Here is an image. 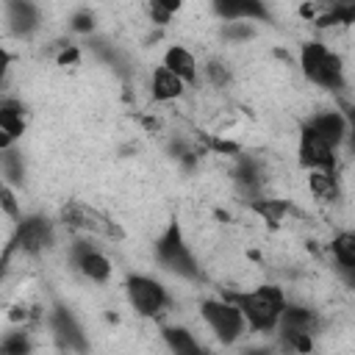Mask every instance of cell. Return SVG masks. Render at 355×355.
Segmentation results:
<instances>
[{"mask_svg":"<svg viewBox=\"0 0 355 355\" xmlns=\"http://www.w3.org/2000/svg\"><path fill=\"white\" fill-rule=\"evenodd\" d=\"M239 355H275V347L272 344H250Z\"/></svg>","mask_w":355,"mask_h":355,"instance_id":"d6a6232c","label":"cell"},{"mask_svg":"<svg viewBox=\"0 0 355 355\" xmlns=\"http://www.w3.org/2000/svg\"><path fill=\"white\" fill-rule=\"evenodd\" d=\"M338 108H341V114L347 116V125H349V133H347V150L355 155V105L352 103H347V100H341L338 103Z\"/></svg>","mask_w":355,"mask_h":355,"instance_id":"f546056e","label":"cell"},{"mask_svg":"<svg viewBox=\"0 0 355 355\" xmlns=\"http://www.w3.org/2000/svg\"><path fill=\"white\" fill-rule=\"evenodd\" d=\"M214 14L222 22H263V19H269V8L258 0H222V3H214Z\"/></svg>","mask_w":355,"mask_h":355,"instance_id":"5bb4252c","label":"cell"},{"mask_svg":"<svg viewBox=\"0 0 355 355\" xmlns=\"http://www.w3.org/2000/svg\"><path fill=\"white\" fill-rule=\"evenodd\" d=\"M69 263L80 277H86L89 283H97V286L108 283L111 272H114V263L108 261V255L89 239H75L69 244Z\"/></svg>","mask_w":355,"mask_h":355,"instance_id":"30bf717a","label":"cell"},{"mask_svg":"<svg viewBox=\"0 0 355 355\" xmlns=\"http://www.w3.org/2000/svg\"><path fill=\"white\" fill-rule=\"evenodd\" d=\"M333 266H355V230H338L330 239Z\"/></svg>","mask_w":355,"mask_h":355,"instance_id":"7402d4cb","label":"cell"},{"mask_svg":"<svg viewBox=\"0 0 355 355\" xmlns=\"http://www.w3.org/2000/svg\"><path fill=\"white\" fill-rule=\"evenodd\" d=\"M161 67H166L169 72H175L186 86H194L197 78H200V64H197V55L183 47V44H169L166 53H164V61Z\"/></svg>","mask_w":355,"mask_h":355,"instance_id":"2e32d148","label":"cell"},{"mask_svg":"<svg viewBox=\"0 0 355 355\" xmlns=\"http://www.w3.org/2000/svg\"><path fill=\"white\" fill-rule=\"evenodd\" d=\"M0 130L3 136H8L11 141H17L22 133H25V108L19 100H11L6 97L0 103Z\"/></svg>","mask_w":355,"mask_h":355,"instance_id":"d6986e66","label":"cell"},{"mask_svg":"<svg viewBox=\"0 0 355 355\" xmlns=\"http://www.w3.org/2000/svg\"><path fill=\"white\" fill-rule=\"evenodd\" d=\"M6 22H8V31L14 33V36H19V39H28L31 33H36L39 31V25H42V14H39V6H33V3H19V0H14V3H6Z\"/></svg>","mask_w":355,"mask_h":355,"instance_id":"9a60e30c","label":"cell"},{"mask_svg":"<svg viewBox=\"0 0 355 355\" xmlns=\"http://www.w3.org/2000/svg\"><path fill=\"white\" fill-rule=\"evenodd\" d=\"M47 327H50V336L53 341L58 344L61 352H72V355H86L89 352V336L83 330V324L78 322V316L55 302L50 311H47Z\"/></svg>","mask_w":355,"mask_h":355,"instance_id":"ba28073f","label":"cell"},{"mask_svg":"<svg viewBox=\"0 0 355 355\" xmlns=\"http://www.w3.org/2000/svg\"><path fill=\"white\" fill-rule=\"evenodd\" d=\"M225 297L239 305V311L247 319L250 333H258V336L275 333L277 324H280V316L288 305L286 291L275 283H263L252 291H227Z\"/></svg>","mask_w":355,"mask_h":355,"instance_id":"6da1fadb","label":"cell"},{"mask_svg":"<svg viewBox=\"0 0 355 355\" xmlns=\"http://www.w3.org/2000/svg\"><path fill=\"white\" fill-rule=\"evenodd\" d=\"M0 169H3V178H6L8 186H22V180H25V161H22V153L17 147L3 150Z\"/></svg>","mask_w":355,"mask_h":355,"instance_id":"cb8c5ba5","label":"cell"},{"mask_svg":"<svg viewBox=\"0 0 355 355\" xmlns=\"http://www.w3.org/2000/svg\"><path fill=\"white\" fill-rule=\"evenodd\" d=\"M58 219L67 227H72L78 233H86V236H103V239H114V241H119L125 236V230L114 219H108L103 211H97V208H92L89 202H80V200L64 202Z\"/></svg>","mask_w":355,"mask_h":355,"instance_id":"52a82bcc","label":"cell"},{"mask_svg":"<svg viewBox=\"0 0 355 355\" xmlns=\"http://www.w3.org/2000/svg\"><path fill=\"white\" fill-rule=\"evenodd\" d=\"M161 338L172 355H208V349L197 341V336L183 324H166L161 327Z\"/></svg>","mask_w":355,"mask_h":355,"instance_id":"e0dca14e","label":"cell"},{"mask_svg":"<svg viewBox=\"0 0 355 355\" xmlns=\"http://www.w3.org/2000/svg\"><path fill=\"white\" fill-rule=\"evenodd\" d=\"M297 164L308 172H336L338 169V150L333 144H327L316 130H311L302 122L300 139H297Z\"/></svg>","mask_w":355,"mask_h":355,"instance_id":"9c48e42d","label":"cell"},{"mask_svg":"<svg viewBox=\"0 0 355 355\" xmlns=\"http://www.w3.org/2000/svg\"><path fill=\"white\" fill-rule=\"evenodd\" d=\"M300 69L308 83H313L324 92L341 94L347 86L341 55L336 50H330L322 39H308L300 44Z\"/></svg>","mask_w":355,"mask_h":355,"instance_id":"7a4b0ae2","label":"cell"},{"mask_svg":"<svg viewBox=\"0 0 355 355\" xmlns=\"http://www.w3.org/2000/svg\"><path fill=\"white\" fill-rule=\"evenodd\" d=\"M178 8H180V3H164V0H153V3L147 6V14H150V22H153V25H169Z\"/></svg>","mask_w":355,"mask_h":355,"instance_id":"484cf974","label":"cell"},{"mask_svg":"<svg viewBox=\"0 0 355 355\" xmlns=\"http://www.w3.org/2000/svg\"><path fill=\"white\" fill-rule=\"evenodd\" d=\"M186 92V83L169 72L166 67H155L153 75H150V97L155 103H172V100H180Z\"/></svg>","mask_w":355,"mask_h":355,"instance_id":"ac0fdd59","label":"cell"},{"mask_svg":"<svg viewBox=\"0 0 355 355\" xmlns=\"http://www.w3.org/2000/svg\"><path fill=\"white\" fill-rule=\"evenodd\" d=\"M53 244H55V225H53L44 214H22V219L14 222V236H11V241L6 244L3 261L8 263V258H11L14 250H17L19 255L39 258V255H44Z\"/></svg>","mask_w":355,"mask_h":355,"instance_id":"5b68a950","label":"cell"},{"mask_svg":"<svg viewBox=\"0 0 355 355\" xmlns=\"http://www.w3.org/2000/svg\"><path fill=\"white\" fill-rule=\"evenodd\" d=\"M200 319L205 322V327L214 333V338L222 347H236L247 333V319L239 311L236 302H230L225 294L222 297H208L200 302Z\"/></svg>","mask_w":355,"mask_h":355,"instance_id":"277c9868","label":"cell"},{"mask_svg":"<svg viewBox=\"0 0 355 355\" xmlns=\"http://www.w3.org/2000/svg\"><path fill=\"white\" fill-rule=\"evenodd\" d=\"M336 269V277L344 283V288L355 291V266H333Z\"/></svg>","mask_w":355,"mask_h":355,"instance_id":"1f68e13d","label":"cell"},{"mask_svg":"<svg viewBox=\"0 0 355 355\" xmlns=\"http://www.w3.org/2000/svg\"><path fill=\"white\" fill-rule=\"evenodd\" d=\"M308 189L319 202H336L341 197L336 172H308Z\"/></svg>","mask_w":355,"mask_h":355,"instance_id":"44dd1931","label":"cell"},{"mask_svg":"<svg viewBox=\"0 0 355 355\" xmlns=\"http://www.w3.org/2000/svg\"><path fill=\"white\" fill-rule=\"evenodd\" d=\"M61 67H69V64H78L80 61V50L75 47V44H64V50L58 53V58H55Z\"/></svg>","mask_w":355,"mask_h":355,"instance_id":"4dcf8cb0","label":"cell"},{"mask_svg":"<svg viewBox=\"0 0 355 355\" xmlns=\"http://www.w3.org/2000/svg\"><path fill=\"white\" fill-rule=\"evenodd\" d=\"M69 31H72V33H92V31H94V14H92L89 8L75 11L72 19H69Z\"/></svg>","mask_w":355,"mask_h":355,"instance_id":"f1b7e54d","label":"cell"},{"mask_svg":"<svg viewBox=\"0 0 355 355\" xmlns=\"http://www.w3.org/2000/svg\"><path fill=\"white\" fill-rule=\"evenodd\" d=\"M305 125L311 130H316L327 144H333L336 150H341L347 144V133H349V125H347V116L341 114V108H322V111H313Z\"/></svg>","mask_w":355,"mask_h":355,"instance_id":"7c38bea8","label":"cell"},{"mask_svg":"<svg viewBox=\"0 0 355 355\" xmlns=\"http://www.w3.org/2000/svg\"><path fill=\"white\" fill-rule=\"evenodd\" d=\"M0 205H3V214H6L11 222H19V219H22V205H19L17 194H14V186L3 183V189H0Z\"/></svg>","mask_w":355,"mask_h":355,"instance_id":"4316f807","label":"cell"},{"mask_svg":"<svg viewBox=\"0 0 355 355\" xmlns=\"http://www.w3.org/2000/svg\"><path fill=\"white\" fill-rule=\"evenodd\" d=\"M125 294L130 308L144 316V319H161L166 313V308L172 305V297L166 291V286L150 275H128L125 280Z\"/></svg>","mask_w":355,"mask_h":355,"instance_id":"8992f818","label":"cell"},{"mask_svg":"<svg viewBox=\"0 0 355 355\" xmlns=\"http://www.w3.org/2000/svg\"><path fill=\"white\" fill-rule=\"evenodd\" d=\"M155 261L161 263V269L172 272L175 277H183L189 283H200L205 275H202V266L200 261L194 258L186 236H183V227L178 222H169L164 227V233L158 236L155 241Z\"/></svg>","mask_w":355,"mask_h":355,"instance_id":"3957f363","label":"cell"},{"mask_svg":"<svg viewBox=\"0 0 355 355\" xmlns=\"http://www.w3.org/2000/svg\"><path fill=\"white\" fill-rule=\"evenodd\" d=\"M0 355H33V338H31L25 324H19L3 336Z\"/></svg>","mask_w":355,"mask_h":355,"instance_id":"603a6c76","label":"cell"},{"mask_svg":"<svg viewBox=\"0 0 355 355\" xmlns=\"http://www.w3.org/2000/svg\"><path fill=\"white\" fill-rule=\"evenodd\" d=\"M319 327H322V319H319V313L311 305H302V302H291L288 300V305H286V311L280 316V324L275 330L277 333V344L286 347L297 336H316Z\"/></svg>","mask_w":355,"mask_h":355,"instance_id":"8fae6325","label":"cell"},{"mask_svg":"<svg viewBox=\"0 0 355 355\" xmlns=\"http://www.w3.org/2000/svg\"><path fill=\"white\" fill-rule=\"evenodd\" d=\"M250 211H255L269 227H280V222L291 214V202L288 200H275V197H261L250 202Z\"/></svg>","mask_w":355,"mask_h":355,"instance_id":"ffe728a7","label":"cell"},{"mask_svg":"<svg viewBox=\"0 0 355 355\" xmlns=\"http://www.w3.org/2000/svg\"><path fill=\"white\" fill-rule=\"evenodd\" d=\"M255 36V28H252V22H225L222 25V39H227V42H247V39H252Z\"/></svg>","mask_w":355,"mask_h":355,"instance_id":"83f0119b","label":"cell"},{"mask_svg":"<svg viewBox=\"0 0 355 355\" xmlns=\"http://www.w3.org/2000/svg\"><path fill=\"white\" fill-rule=\"evenodd\" d=\"M233 180L239 186L241 194H247V202L261 200L263 197V186H266V172L263 164L250 158V155H236V166H233Z\"/></svg>","mask_w":355,"mask_h":355,"instance_id":"4fadbf2b","label":"cell"},{"mask_svg":"<svg viewBox=\"0 0 355 355\" xmlns=\"http://www.w3.org/2000/svg\"><path fill=\"white\" fill-rule=\"evenodd\" d=\"M202 78H205V83H211L214 89H227L230 80H233V69H230L227 61H222V58H208V61L202 64Z\"/></svg>","mask_w":355,"mask_h":355,"instance_id":"d4e9b609","label":"cell"}]
</instances>
